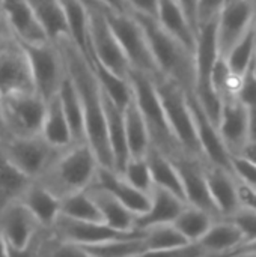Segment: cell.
<instances>
[{
    "label": "cell",
    "mask_w": 256,
    "mask_h": 257,
    "mask_svg": "<svg viewBox=\"0 0 256 257\" xmlns=\"http://www.w3.org/2000/svg\"><path fill=\"white\" fill-rule=\"evenodd\" d=\"M60 51L65 71L69 75L80 99L86 143L94 151L98 163L113 169L112 152L106 136V116L103 105V93L98 80L83 51L69 36H62L54 41Z\"/></svg>",
    "instance_id": "cell-1"
},
{
    "label": "cell",
    "mask_w": 256,
    "mask_h": 257,
    "mask_svg": "<svg viewBox=\"0 0 256 257\" xmlns=\"http://www.w3.org/2000/svg\"><path fill=\"white\" fill-rule=\"evenodd\" d=\"M140 23L158 74L178 83L187 93L195 92V54L169 35L157 20L146 14L131 12Z\"/></svg>",
    "instance_id": "cell-2"
},
{
    "label": "cell",
    "mask_w": 256,
    "mask_h": 257,
    "mask_svg": "<svg viewBox=\"0 0 256 257\" xmlns=\"http://www.w3.org/2000/svg\"><path fill=\"white\" fill-rule=\"evenodd\" d=\"M98 166L100 163L86 142L74 143L35 181L62 199L84 190L92 182Z\"/></svg>",
    "instance_id": "cell-3"
},
{
    "label": "cell",
    "mask_w": 256,
    "mask_h": 257,
    "mask_svg": "<svg viewBox=\"0 0 256 257\" xmlns=\"http://www.w3.org/2000/svg\"><path fill=\"white\" fill-rule=\"evenodd\" d=\"M128 78L133 87L134 102L148 128L151 146H154L169 158H175L184 154L169 126L151 75L139 71H131Z\"/></svg>",
    "instance_id": "cell-4"
},
{
    "label": "cell",
    "mask_w": 256,
    "mask_h": 257,
    "mask_svg": "<svg viewBox=\"0 0 256 257\" xmlns=\"http://www.w3.org/2000/svg\"><path fill=\"white\" fill-rule=\"evenodd\" d=\"M151 78L160 98L161 107L164 110L169 126L181 149L187 155L204 160L193 114L187 101V92L178 83L161 74H155Z\"/></svg>",
    "instance_id": "cell-5"
},
{
    "label": "cell",
    "mask_w": 256,
    "mask_h": 257,
    "mask_svg": "<svg viewBox=\"0 0 256 257\" xmlns=\"http://www.w3.org/2000/svg\"><path fill=\"white\" fill-rule=\"evenodd\" d=\"M220 56L216 36V18L199 24L195 48V96L205 110L207 116L217 126L222 99L213 87V69Z\"/></svg>",
    "instance_id": "cell-6"
},
{
    "label": "cell",
    "mask_w": 256,
    "mask_h": 257,
    "mask_svg": "<svg viewBox=\"0 0 256 257\" xmlns=\"http://www.w3.org/2000/svg\"><path fill=\"white\" fill-rule=\"evenodd\" d=\"M0 146L8 160L33 181L69 148L53 146L41 134L23 137L3 131H0Z\"/></svg>",
    "instance_id": "cell-7"
},
{
    "label": "cell",
    "mask_w": 256,
    "mask_h": 257,
    "mask_svg": "<svg viewBox=\"0 0 256 257\" xmlns=\"http://www.w3.org/2000/svg\"><path fill=\"white\" fill-rule=\"evenodd\" d=\"M47 101L35 90H18L3 95L0 131L12 136L39 134Z\"/></svg>",
    "instance_id": "cell-8"
},
{
    "label": "cell",
    "mask_w": 256,
    "mask_h": 257,
    "mask_svg": "<svg viewBox=\"0 0 256 257\" xmlns=\"http://www.w3.org/2000/svg\"><path fill=\"white\" fill-rule=\"evenodd\" d=\"M106 17L130 62L131 71H139L151 77L158 74L145 32L136 17L131 12L119 14L113 11H106Z\"/></svg>",
    "instance_id": "cell-9"
},
{
    "label": "cell",
    "mask_w": 256,
    "mask_h": 257,
    "mask_svg": "<svg viewBox=\"0 0 256 257\" xmlns=\"http://www.w3.org/2000/svg\"><path fill=\"white\" fill-rule=\"evenodd\" d=\"M32 72L35 92L45 101L57 93L62 80L65 78V65L56 44L45 42H23L20 41Z\"/></svg>",
    "instance_id": "cell-10"
},
{
    "label": "cell",
    "mask_w": 256,
    "mask_h": 257,
    "mask_svg": "<svg viewBox=\"0 0 256 257\" xmlns=\"http://www.w3.org/2000/svg\"><path fill=\"white\" fill-rule=\"evenodd\" d=\"M89 53L88 59L94 57L107 69L128 78L131 72L130 62L121 48L113 30L106 17V11H89L88 23Z\"/></svg>",
    "instance_id": "cell-11"
},
{
    "label": "cell",
    "mask_w": 256,
    "mask_h": 257,
    "mask_svg": "<svg viewBox=\"0 0 256 257\" xmlns=\"http://www.w3.org/2000/svg\"><path fill=\"white\" fill-rule=\"evenodd\" d=\"M35 90L27 56L20 41L11 35L0 41V92L2 95Z\"/></svg>",
    "instance_id": "cell-12"
},
{
    "label": "cell",
    "mask_w": 256,
    "mask_h": 257,
    "mask_svg": "<svg viewBox=\"0 0 256 257\" xmlns=\"http://www.w3.org/2000/svg\"><path fill=\"white\" fill-rule=\"evenodd\" d=\"M256 17L252 0H226L216 17V36L220 56H226L234 44L247 32Z\"/></svg>",
    "instance_id": "cell-13"
},
{
    "label": "cell",
    "mask_w": 256,
    "mask_h": 257,
    "mask_svg": "<svg viewBox=\"0 0 256 257\" xmlns=\"http://www.w3.org/2000/svg\"><path fill=\"white\" fill-rule=\"evenodd\" d=\"M170 160L180 173L187 205L204 209L210 212L214 218H222L207 185L205 172H204L205 160H201L187 154H181Z\"/></svg>",
    "instance_id": "cell-14"
},
{
    "label": "cell",
    "mask_w": 256,
    "mask_h": 257,
    "mask_svg": "<svg viewBox=\"0 0 256 257\" xmlns=\"http://www.w3.org/2000/svg\"><path fill=\"white\" fill-rule=\"evenodd\" d=\"M41 224L18 200L0 211V233L8 256H24L33 233Z\"/></svg>",
    "instance_id": "cell-15"
},
{
    "label": "cell",
    "mask_w": 256,
    "mask_h": 257,
    "mask_svg": "<svg viewBox=\"0 0 256 257\" xmlns=\"http://www.w3.org/2000/svg\"><path fill=\"white\" fill-rule=\"evenodd\" d=\"M219 134L231 155L241 154L250 140V122L246 107L237 95L222 98L220 117L217 123Z\"/></svg>",
    "instance_id": "cell-16"
},
{
    "label": "cell",
    "mask_w": 256,
    "mask_h": 257,
    "mask_svg": "<svg viewBox=\"0 0 256 257\" xmlns=\"http://www.w3.org/2000/svg\"><path fill=\"white\" fill-rule=\"evenodd\" d=\"M187 101H189V105H190V110L193 114L196 134H198V140H199V145L202 149L204 160L213 166L222 167V169L234 173L232 167H231V154L226 149V146L219 134L217 126L207 116L205 110L199 104L195 93H187Z\"/></svg>",
    "instance_id": "cell-17"
},
{
    "label": "cell",
    "mask_w": 256,
    "mask_h": 257,
    "mask_svg": "<svg viewBox=\"0 0 256 257\" xmlns=\"http://www.w3.org/2000/svg\"><path fill=\"white\" fill-rule=\"evenodd\" d=\"M51 230L59 239L75 244L78 247L92 245L115 238H124L139 232V230L121 232L103 221H80L63 215H59L54 220V223L51 224Z\"/></svg>",
    "instance_id": "cell-18"
},
{
    "label": "cell",
    "mask_w": 256,
    "mask_h": 257,
    "mask_svg": "<svg viewBox=\"0 0 256 257\" xmlns=\"http://www.w3.org/2000/svg\"><path fill=\"white\" fill-rule=\"evenodd\" d=\"M92 182L98 184L101 188H104L112 196H115L136 217L143 214L149 206V200H151L149 193L134 188L121 176L119 172H116L112 167H106L100 164Z\"/></svg>",
    "instance_id": "cell-19"
},
{
    "label": "cell",
    "mask_w": 256,
    "mask_h": 257,
    "mask_svg": "<svg viewBox=\"0 0 256 257\" xmlns=\"http://www.w3.org/2000/svg\"><path fill=\"white\" fill-rule=\"evenodd\" d=\"M204 172L210 194L220 217H231L241 206L238 199V179L234 173L222 167L213 166L207 161L204 166Z\"/></svg>",
    "instance_id": "cell-20"
},
{
    "label": "cell",
    "mask_w": 256,
    "mask_h": 257,
    "mask_svg": "<svg viewBox=\"0 0 256 257\" xmlns=\"http://www.w3.org/2000/svg\"><path fill=\"white\" fill-rule=\"evenodd\" d=\"M0 9L18 41L45 42L48 41L44 29L36 20L27 0H0Z\"/></svg>",
    "instance_id": "cell-21"
},
{
    "label": "cell",
    "mask_w": 256,
    "mask_h": 257,
    "mask_svg": "<svg viewBox=\"0 0 256 257\" xmlns=\"http://www.w3.org/2000/svg\"><path fill=\"white\" fill-rule=\"evenodd\" d=\"M149 196L151 200L148 209L143 214L134 217L136 230H142L155 224L172 223L187 205L183 199H180L174 193L158 187H152Z\"/></svg>",
    "instance_id": "cell-22"
},
{
    "label": "cell",
    "mask_w": 256,
    "mask_h": 257,
    "mask_svg": "<svg viewBox=\"0 0 256 257\" xmlns=\"http://www.w3.org/2000/svg\"><path fill=\"white\" fill-rule=\"evenodd\" d=\"M103 105L106 116V136L109 142V148L112 152L113 169L121 172L127 160L130 158L127 139H125V125H124V108L116 105L109 95L103 90Z\"/></svg>",
    "instance_id": "cell-23"
},
{
    "label": "cell",
    "mask_w": 256,
    "mask_h": 257,
    "mask_svg": "<svg viewBox=\"0 0 256 257\" xmlns=\"http://www.w3.org/2000/svg\"><path fill=\"white\" fill-rule=\"evenodd\" d=\"M154 18L161 26V29L177 38L184 47H187L195 54L196 32L177 0H158Z\"/></svg>",
    "instance_id": "cell-24"
},
{
    "label": "cell",
    "mask_w": 256,
    "mask_h": 257,
    "mask_svg": "<svg viewBox=\"0 0 256 257\" xmlns=\"http://www.w3.org/2000/svg\"><path fill=\"white\" fill-rule=\"evenodd\" d=\"M88 194L94 200L95 206L98 208V212L101 215V220L109 224L110 227L121 230V232H131L134 229V214L127 209L115 196H112L109 191L101 188L98 184L91 182L86 187Z\"/></svg>",
    "instance_id": "cell-25"
},
{
    "label": "cell",
    "mask_w": 256,
    "mask_h": 257,
    "mask_svg": "<svg viewBox=\"0 0 256 257\" xmlns=\"http://www.w3.org/2000/svg\"><path fill=\"white\" fill-rule=\"evenodd\" d=\"M243 242V235L237 224L229 218H217L210 229L198 241V245L205 256L210 254H231Z\"/></svg>",
    "instance_id": "cell-26"
},
{
    "label": "cell",
    "mask_w": 256,
    "mask_h": 257,
    "mask_svg": "<svg viewBox=\"0 0 256 257\" xmlns=\"http://www.w3.org/2000/svg\"><path fill=\"white\" fill-rule=\"evenodd\" d=\"M21 205H24L29 212L36 218L41 226L51 227L54 220L59 217L60 209V199L44 188L41 184L33 181L26 191L18 199Z\"/></svg>",
    "instance_id": "cell-27"
},
{
    "label": "cell",
    "mask_w": 256,
    "mask_h": 257,
    "mask_svg": "<svg viewBox=\"0 0 256 257\" xmlns=\"http://www.w3.org/2000/svg\"><path fill=\"white\" fill-rule=\"evenodd\" d=\"M39 134L50 145L57 146V148H68V146L74 145L71 130H69L68 120L63 114L57 93L47 99L45 113H44Z\"/></svg>",
    "instance_id": "cell-28"
},
{
    "label": "cell",
    "mask_w": 256,
    "mask_h": 257,
    "mask_svg": "<svg viewBox=\"0 0 256 257\" xmlns=\"http://www.w3.org/2000/svg\"><path fill=\"white\" fill-rule=\"evenodd\" d=\"M145 158H146V163L149 167V173H151L154 187L167 190L186 202L181 178H180V173H178L175 164L172 163V160L169 157H166L163 152H160L158 149H155L154 146H151L148 149V152L145 154Z\"/></svg>",
    "instance_id": "cell-29"
},
{
    "label": "cell",
    "mask_w": 256,
    "mask_h": 257,
    "mask_svg": "<svg viewBox=\"0 0 256 257\" xmlns=\"http://www.w3.org/2000/svg\"><path fill=\"white\" fill-rule=\"evenodd\" d=\"M142 241L145 254L152 253H169L174 254L177 250L189 244V241L178 232L172 223L155 224L142 229Z\"/></svg>",
    "instance_id": "cell-30"
},
{
    "label": "cell",
    "mask_w": 256,
    "mask_h": 257,
    "mask_svg": "<svg viewBox=\"0 0 256 257\" xmlns=\"http://www.w3.org/2000/svg\"><path fill=\"white\" fill-rule=\"evenodd\" d=\"M124 125L130 157H145L151 148V139L134 98L124 107Z\"/></svg>",
    "instance_id": "cell-31"
},
{
    "label": "cell",
    "mask_w": 256,
    "mask_h": 257,
    "mask_svg": "<svg viewBox=\"0 0 256 257\" xmlns=\"http://www.w3.org/2000/svg\"><path fill=\"white\" fill-rule=\"evenodd\" d=\"M27 3L44 29L48 41L54 42L62 36H69L59 0H27Z\"/></svg>",
    "instance_id": "cell-32"
},
{
    "label": "cell",
    "mask_w": 256,
    "mask_h": 257,
    "mask_svg": "<svg viewBox=\"0 0 256 257\" xmlns=\"http://www.w3.org/2000/svg\"><path fill=\"white\" fill-rule=\"evenodd\" d=\"M32 182L33 179L26 176L8 160L0 146V211L17 202Z\"/></svg>",
    "instance_id": "cell-33"
},
{
    "label": "cell",
    "mask_w": 256,
    "mask_h": 257,
    "mask_svg": "<svg viewBox=\"0 0 256 257\" xmlns=\"http://www.w3.org/2000/svg\"><path fill=\"white\" fill-rule=\"evenodd\" d=\"M57 96H59L63 114L68 120L71 136H72V142L74 143L86 142L84 120H83V111H81L80 99H78L75 87H74L68 74H65V78L62 80V84L57 90Z\"/></svg>",
    "instance_id": "cell-34"
},
{
    "label": "cell",
    "mask_w": 256,
    "mask_h": 257,
    "mask_svg": "<svg viewBox=\"0 0 256 257\" xmlns=\"http://www.w3.org/2000/svg\"><path fill=\"white\" fill-rule=\"evenodd\" d=\"M89 65L98 80V84L101 87V90L110 96V99L119 105L121 108H124L131 99H133V87L130 83V78L121 77L118 74H115L113 71L107 69L104 65H101L97 59L89 57Z\"/></svg>",
    "instance_id": "cell-35"
},
{
    "label": "cell",
    "mask_w": 256,
    "mask_h": 257,
    "mask_svg": "<svg viewBox=\"0 0 256 257\" xmlns=\"http://www.w3.org/2000/svg\"><path fill=\"white\" fill-rule=\"evenodd\" d=\"M86 257H134L145 256L142 230L134 235L115 238L104 242L80 247Z\"/></svg>",
    "instance_id": "cell-36"
},
{
    "label": "cell",
    "mask_w": 256,
    "mask_h": 257,
    "mask_svg": "<svg viewBox=\"0 0 256 257\" xmlns=\"http://www.w3.org/2000/svg\"><path fill=\"white\" fill-rule=\"evenodd\" d=\"M63 11L69 38L75 45L83 51L88 59L89 53V39H88V23H89V9L81 0H59Z\"/></svg>",
    "instance_id": "cell-37"
},
{
    "label": "cell",
    "mask_w": 256,
    "mask_h": 257,
    "mask_svg": "<svg viewBox=\"0 0 256 257\" xmlns=\"http://www.w3.org/2000/svg\"><path fill=\"white\" fill-rule=\"evenodd\" d=\"M214 220L217 218H214L210 212L192 205H186L178 217L172 221V224L189 242H198L210 229Z\"/></svg>",
    "instance_id": "cell-38"
},
{
    "label": "cell",
    "mask_w": 256,
    "mask_h": 257,
    "mask_svg": "<svg viewBox=\"0 0 256 257\" xmlns=\"http://www.w3.org/2000/svg\"><path fill=\"white\" fill-rule=\"evenodd\" d=\"M255 44H256V17L247 32L234 44V47L228 51L225 56L226 63L231 69V72L241 78L246 71L250 68L253 62V54H255Z\"/></svg>",
    "instance_id": "cell-39"
},
{
    "label": "cell",
    "mask_w": 256,
    "mask_h": 257,
    "mask_svg": "<svg viewBox=\"0 0 256 257\" xmlns=\"http://www.w3.org/2000/svg\"><path fill=\"white\" fill-rule=\"evenodd\" d=\"M59 215L72 220H80V221H103L98 208L95 206L94 200L88 194L86 188L62 197Z\"/></svg>",
    "instance_id": "cell-40"
},
{
    "label": "cell",
    "mask_w": 256,
    "mask_h": 257,
    "mask_svg": "<svg viewBox=\"0 0 256 257\" xmlns=\"http://www.w3.org/2000/svg\"><path fill=\"white\" fill-rule=\"evenodd\" d=\"M119 173L134 188L145 193H151L154 184L145 157H130Z\"/></svg>",
    "instance_id": "cell-41"
},
{
    "label": "cell",
    "mask_w": 256,
    "mask_h": 257,
    "mask_svg": "<svg viewBox=\"0 0 256 257\" xmlns=\"http://www.w3.org/2000/svg\"><path fill=\"white\" fill-rule=\"evenodd\" d=\"M237 96L249 113L250 140H256V72L253 71L252 65L246 71V74L241 77L240 87L237 90Z\"/></svg>",
    "instance_id": "cell-42"
},
{
    "label": "cell",
    "mask_w": 256,
    "mask_h": 257,
    "mask_svg": "<svg viewBox=\"0 0 256 257\" xmlns=\"http://www.w3.org/2000/svg\"><path fill=\"white\" fill-rule=\"evenodd\" d=\"M231 221L237 224L243 235V242L240 247L252 245L256 242V209L240 206L231 217H228ZM238 247V248H240ZM235 251V250H234Z\"/></svg>",
    "instance_id": "cell-43"
},
{
    "label": "cell",
    "mask_w": 256,
    "mask_h": 257,
    "mask_svg": "<svg viewBox=\"0 0 256 257\" xmlns=\"http://www.w3.org/2000/svg\"><path fill=\"white\" fill-rule=\"evenodd\" d=\"M231 167L238 182L256 190V163L243 154L231 155Z\"/></svg>",
    "instance_id": "cell-44"
},
{
    "label": "cell",
    "mask_w": 256,
    "mask_h": 257,
    "mask_svg": "<svg viewBox=\"0 0 256 257\" xmlns=\"http://www.w3.org/2000/svg\"><path fill=\"white\" fill-rule=\"evenodd\" d=\"M226 0H198V21L199 24L207 23L217 17L219 11Z\"/></svg>",
    "instance_id": "cell-45"
},
{
    "label": "cell",
    "mask_w": 256,
    "mask_h": 257,
    "mask_svg": "<svg viewBox=\"0 0 256 257\" xmlns=\"http://www.w3.org/2000/svg\"><path fill=\"white\" fill-rule=\"evenodd\" d=\"M125 2L131 12H139V14L155 17L158 0H125Z\"/></svg>",
    "instance_id": "cell-46"
},
{
    "label": "cell",
    "mask_w": 256,
    "mask_h": 257,
    "mask_svg": "<svg viewBox=\"0 0 256 257\" xmlns=\"http://www.w3.org/2000/svg\"><path fill=\"white\" fill-rule=\"evenodd\" d=\"M177 2L183 8V11L186 12L192 27L195 29V32L198 35V27H199V21H198V0H177Z\"/></svg>",
    "instance_id": "cell-47"
},
{
    "label": "cell",
    "mask_w": 256,
    "mask_h": 257,
    "mask_svg": "<svg viewBox=\"0 0 256 257\" xmlns=\"http://www.w3.org/2000/svg\"><path fill=\"white\" fill-rule=\"evenodd\" d=\"M238 199H240L241 206L256 209V190L241 182H238Z\"/></svg>",
    "instance_id": "cell-48"
},
{
    "label": "cell",
    "mask_w": 256,
    "mask_h": 257,
    "mask_svg": "<svg viewBox=\"0 0 256 257\" xmlns=\"http://www.w3.org/2000/svg\"><path fill=\"white\" fill-rule=\"evenodd\" d=\"M100 2L106 11H113V12H119V14L131 12L125 0H100Z\"/></svg>",
    "instance_id": "cell-49"
},
{
    "label": "cell",
    "mask_w": 256,
    "mask_h": 257,
    "mask_svg": "<svg viewBox=\"0 0 256 257\" xmlns=\"http://www.w3.org/2000/svg\"><path fill=\"white\" fill-rule=\"evenodd\" d=\"M11 35H14V33H12V30H11L8 21H6L2 9H0V41L5 39V38H8V36H11Z\"/></svg>",
    "instance_id": "cell-50"
},
{
    "label": "cell",
    "mask_w": 256,
    "mask_h": 257,
    "mask_svg": "<svg viewBox=\"0 0 256 257\" xmlns=\"http://www.w3.org/2000/svg\"><path fill=\"white\" fill-rule=\"evenodd\" d=\"M241 154L256 163V140H249V143L244 146V149H243Z\"/></svg>",
    "instance_id": "cell-51"
},
{
    "label": "cell",
    "mask_w": 256,
    "mask_h": 257,
    "mask_svg": "<svg viewBox=\"0 0 256 257\" xmlns=\"http://www.w3.org/2000/svg\"><path fill=\"white\" fill-rule=\"evenodd\" d=\"M231 254H244V256H256V242L252 245H246V247H240L235 251H232Z\"/></svg>",
    "instance_id": "cell-52"
},
{
    "label": "cell",
    "mask_w": 256,
    "mask_h": 257,
    "mask_svg": "<svg viewBox=\"0 0 256 257\" xmlns=\"http://www.w3.org/2000/svg\"><path fill=\"white\" fill-rule=\"evenodd\" d=\"M89 11H106L100 0H81Z\"/></svg>",
    "instance_id": "cell-53"
},
{
    "label": "cell",
    "mask_w": 256,
    "mask_h": 257,
    "mask_svg": "<svg viewBox=\"0 0 256 257\" xmlns=\"http://www.w3.org/2000/svg\"><path fill=\"white\" fill-rule=\"evenodd\" d=\"M0 256H8V250H6V244L2 238V233H0Z\"/></svg>",
    "instance_id": "cell-54"
},
{
    "label": "cell",
    "mask_w": 256,
    "mask_h": 257,
    "mask_svg": "<svg viewBox=\"0 0 256 257\" xmlns=\"http://www.w3.org/2000/svg\"><path fill=\"white\" fill-rule=\"evenodd\" d=\"M2 119H3V95L0 92V126H2Z\"/></svg>",
    "instance_id": "cell-55"
},
{
    "label": "cell",
    "mask_w": 256,
    "mask_h": 257,
    "mask_svg": "<svg viewBox=\"0 0 256 257\" xmlns=\"http://www.w3.org/2000/svg\"><path fill=\"white\" fill-rule=\"evenodd\" d=\"M252 66H253V71L256 72V44H255V54H253V62H252Z\"/></svg>",
    "instance_id": "cell-56"
},
{
    "label": "cell",
    "mask_w": 256,
    "mask_h": 257,
    "mask_svg": "<svg viewBox=\"0 0 256 257\" xmlns=\"http://www.w3.org/2000/svg\"><path fill=\"white\" fill-rule=\"evenodd\" d=\"M252 3H253V8H255L256 11V0H252Z\"/></svg>",
    "instance_id": "cell-57"
}]
</instances>
